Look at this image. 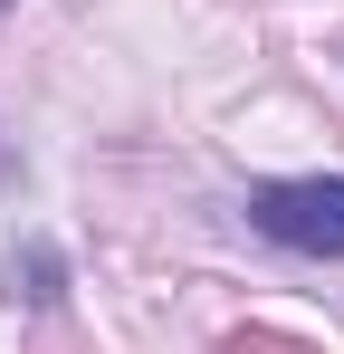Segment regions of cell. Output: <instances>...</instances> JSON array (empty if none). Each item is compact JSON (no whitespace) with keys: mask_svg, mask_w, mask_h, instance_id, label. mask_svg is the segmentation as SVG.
<instances>
[{"mask_svg":"<svg viewBox=\"0 0 344 354\" xmlns=\"http://www.w3.org/2000/svg\"><path fill=\"white\" fill-rule=\"evenodd\" d=\"M249 230H268L278 249H306V259H344V182H325V173L258 182L249 192Z\"/></svg>","mask_w":344,"mask_h":354,"instance_id":"1","label":"cell"}]
</instances>
